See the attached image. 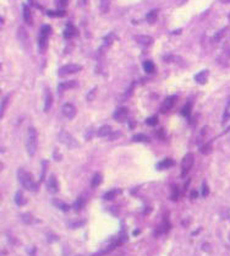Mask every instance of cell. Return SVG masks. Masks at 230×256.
I'll list each match as a JSON object with an SVG mask.
<instances>
[{"label": "cell", "instance_id": "1", "mask_svg": "<svg viewBox=\"0 0 230 256\" xmlns=\"http://www.w3.org/2000/svg\"><path fill=\"white\" fill-rule=\"evenodd\" d=\"M17 178H19V181L21 185L26 190H28V191H37L38 190V184L34 181L32 174L26 172L25 169L20 168L17 170Z\"/></svg>", "mask_w": 230, "mask_h": 256}, {"label": "cell", "instance_id": "2", "mask_svg": "<svg viewBox=\"0 0 230 256\" xmlns=\"http://www.w3.org/2000/svg\"><path fill=\"white\" fill-rule=\"evenodd\" d=\"M38 146V134L34 128H28L27 130V139H26V151L29 157H33L37 151Z\"/></svg>", "mask_w": 230, "mask_h": 256}, {"label": "cell", "instance_id": "3", "mask_svg": "<svg viewBox=\"0 0 230 256\" xmlns=\"http://www.w3.org/2000/svg\"><path fill=\"white\" fill-rule=\"evenodd\" d=\"M51 33V27L49 25H43L40 28V34L38 38V52L44 53L47 50V45H48V38Z\"/></svg>", "mask_w": 230, "mask_h": 256}, {"label": "cell", "instance_id": "4", "mask_svg": "<svg viewBox=\"0 0 230 256\" xmlns=\"http://www.w3.org/2000/svg\"><path fill=\"white\" fill-rule=\"evenodd\" d=\"M193 165V154L188 152L181 160V178H185Z\"/></svg>", "mask_w": 230, "mask_h": 256}, {"label": "cell", "instance_id": "5", "mask_svg": "<svg viewBox=\"0 0 230 256\" xmlns=\"http://www.w3.org/2000/svg\"><path fill=\"white\" fill-rule=\"evenodd\" d=\"M58 137H59V140H60V142H63V144L66 146V147H69V148L79 147V142L76 141L67 131H64V130H61V131L59 133Z\"/></svg>", "mask_w": 230, "mask_h": 256}, {"label": "cell", "instance_id": "6", "mask_svg": "<svg viewBox=\"0 0 230 256\" xmlns=\"http://www.w3.org/2000/svg\"><path fill=\"white\" fill-rule=\"evenodd\" d=\"M81 70H82V66L79 64H67V65H64V66H61L58 70V75L60 77H64V76L71 75V74H76Z\"/></svg>", "mask_w": 230, "mask_h": 256}, {"label": "cell", "instance_id": "7", "mask_svg": "<svg viewBox=\"0 0 230 256\" xmlns=\"http://www.w3.org/2000/svg\"><path fill=\"white\" fill-rule=\"evenodd\" d=\"M61 113H63V115L65 118H67V119L71 120V119H74L75 115H76V108L71 103H65V104L61 105Z\"/></svg>", "mask_w": 230, "mask_h": 256}, {"label": "cell", "instance_id": "8", "mask_svg": "<svg viewBox=\"0 0 230 256\" xmlns=\"http://www.w3.org/2000/svg\"><path fill=\"white\" fill-rule=\"evenodd\" d=\"M127 115H129V110L125 107H121V108H117L115 112H114V115L113 118L117 123H124L127 120Z\"/></svg>", "mask_w": 230, "mask_h": 256}, {"label": "cell", "instance_id": "9", "mask_svg": "<svg viewBox=\"0 0 230 256\" xmlns=\"http://www.w3.org/2000/svg\"><path fill=\"white\" fill-rule=\"evenodd\" d=\"M175 102H176V97H175V96L168 97V98L163 102V104H162V107H161V112H162V113H168V112L174 107Z\"/></svg>", "mask_w": 230, "mask_h": 256}, {"label": "cell", "instance_id": "10", "mask_svg": "<svg viewBox=\"0 0 230 256\" xmlns=\"http://www.w3.org/2000/svg\"><path fill=\"white\" fill-rule=\"evenodd\" d=\"M47 186H48V190L51 194H55L59 191V185H58V180L54 174H51L48 178V181H47Z\"/></svg>", "mask_w": 230, "mask_h": 256}, {"label": "cell", "instance_id": "11", "mask_svg": "<svg viewBox=\"0 0 230 256\" xmlns=\"http://www.w3.org/2000/svg\"><path fill=\"white\" fill-rule=\"evenodd\" d=\"M22 15H23V20L27 25H32L33 23V19H32V14H31V10H29L28 5L23 4L22 5Z\"/></svg>", "mask_w": 230, "mask_h": 256}, {"label": "cell", "instance_id": "12", "mask_svg": "<svg viewBox=\"0 0 230 256\" xmlns=\"http://www.w3.org/2000/svg\"><path fill=\"white\" fill-rule=\"evenodd\" d=\"M53 104V96L48 87L45 88V98H44V112H48Z\"/></svg>", "mask_w": 230, "mask_h": 256}, {"label": "cell", "instance_id": "13", "mask_svg": "<svg viewBox=\"0 0 230 256\" xmlns=\"http://www.w3.org/2000/svg\"><path fill=\"white\" fill-rule=\"evenodd\" d=\"M76 86H77V82H76V81H66V82H61L60 85L58 86V91H59V93H61V92L66 91V90H70V88L76 87Z\"/></svg>", "mask_w": 230, "mask_h": 256}, {"label": "cell", "instance_id": "14", "mask_svg": "<svg viewBox=\"0 0 230 256\" xmlns=\"http://www.w3.org/2000/svg\"><path fill=\"white\" fill-rule=\"evenodd\" d=\"M76 34V28L75 26H72V23H67L66 27H65V31H64V38L65 39H70L72 38Z\"/></svg>", "mask_w": 230, "mask_h": 256}, {"label": "cell", "instance_id": "15", "mask_svg": "<svg viewBox=\"0 0 230 256\" xmlns=\"http://www.w3.org/2000/svg\"><path fill=\"white\" fill-rule=\"evenodd\" d=\"M207 79H208V71L207 70L199 71V73L195 76V81L199 83V85H203V83L207 82Z\"/></svg>", "mask_w": 230, "mask_h": 256}, {"label": "cell", "instance_id": "16", "mask_svg": "<svg viewBox=\"0 0 230 256\" xmlns=\"http://www.w3.org/2000/svg\"><path fill=\"white\" fill-rule=\"evenodd\" d=\"M97 134H98L99 137H107V136L113 134V129H111L109 125H103V126L99 128Z\"/></svg>", "mask_w": 230, "mask_h": 256}, {"label": "cell", "instance_id": "17", "mask_svg": "<svg viewBox=\"0 0 230 256\" xmlns=\"http://www.w3.org/2000/svg\"><path fill=\"white\" fill-rule=\"evenodd\" d=\"M173 165H174V160L172 158H165V159H163L162 162L158 163L157 168L159 170H162V169H168V168H170V167H173Z\"/></svg>", "mask_w": 230, "mask_h": 256}, {"label": "cell", "instance_id": "18", "mask_svg": "<svg viewBox=\"0 0 230 256\" xmlns=\"http://www.w3.org/2000/svg\"><path fill=\"white\" fill-rule=\"evenodd\" d=\"M114 37H115V34L114 33H109V34H107L104 37V39H103V44H102V49H107V48H109V47L113 44V42H114Z\"/></svg>", "mask_w": 230, "mask_h": 256}, {"label": "cell", "instance_id": "19", "mask_svg": "<svg viewBox=\"0 0 230 256\" xmlns=\"http://www.w3.org/2000/svg\"><path fill=\"white\" fill-rule=\"evenodd\" d=\"M136 40H137V43L140 45H142V47H147V45H149L152 43V38L149 37V36H137Z\"/></svg>", "mask_w": 230, "mask_h": 256}, {"label": "cell", "instance_id": "20", "mask_svg": "<svg viewBox=\"0 0 230 256\" xmlns=\"http://www.w3.org/2000/svg\"><path fill=\"white\" fill-rule=\"evenodd\" d=\"M122 191H121V189H114V190H110V191H108V193H105L104 195H103V199L104 200H113L114 197H116L117 195H120Z\"/></svg>", "mask_w": 230, "mask_h": 256}, {"label": "cell", "instance_id": "21", "mask_svg": "<svg viewBox=\"0 0 230 256\" xmlns=\"http://www.w3.org/2000/svg\"><path fill=\"white\" fill-rule=\"evenodd\" d=\"M110 4H111V0H101V3H99V8H101V13L102 14H108L109 13Z\"/></svg>", "mask_w": 230, "mask_h": 256}, {"label": "cell", "instance_id": "22", "mask_svg": "<svg viewBox=\"0 0 230 256\" xmlns=\"http://www.w3.org/2000/svg\"><path fill=\"white\" fill-rule=\"evenodd\" d=\"M15 202H16V205L17 206H23L26 204V200H25V197H23V194H22V191L21 190H19V191H16V194H15Z\"/></svg>", "mask_w": 230, "mask_h": 256}, {"label": "cell", "instance_id": "23", "mask_svg": "<svg viewBox=\"0 0 230 256\" xmlns=\"http://www.w3.org/2000/svg\"><path fill=\"white\" fill-rule=\"evenodd\" d=\"M83 205H85L83 197H82V196H79V197L76 199L75 202H74V210H75L76 212H80V211L82 210V207H83Z\"/></svg>", "mask_w": 230, "mask_h": 256}, {"label": "cell", "instance_id": "24", "mask_svg": "<svg viewBox=\"0 0 230 256\" xmlns=\"http://www.w3.org/2000/svg\"><path fill=\"white\" fill-rule=\"evenodd\" d=\"M157 16H158V10H151L148 14L146 15V21L148 23H153L157 21Z\"/></svg>", "mask_w": 230, "mask_h": 256}, {"label": "cell", "instance_id": "25", "mask_svg": "<svg viewBox=\"0 0 230 256\" xmlns=\"http://www.w3.org/2000/svg\"><path fill=\"white\" fill-rule=\"evenodd\" d=\"M102 174L101 173H96L93 175V178H92V181H91V185H92V188H97V186H99L101 185V183H102Z\"/></svg>", "mask_w": 230, "mask_h": 256}, {"label": "cell", "instance_id": "26", "mask_svg": "<svg viewBox=\"0 0 230 256\" xmlns=\"http://www.w3.org/2000/svg\"><path fill=\"white\" fill-rule=\"evenodd\" d=\"M154 64H153V61H151V60H146L145 63H143V70L146 71L147 74H152L153 71H154Z\"/></svg>", "mask_w": 230, "mask_h": 256}, {"label": "cell", "instance_id": "27", "mask_svg": "<svg viewBox=\"0 0 230 256\" xmlns=\"http://www.w3.org/2000/svg\"><path fill=\"white\" fill-rule=\"evenodd\" d=\"M132 141L133 142H149V137L143 134H137L132 136Z\"/></svg>", "mask_w": 230, "mask_h": 256}, {"label": "cell", "instance_id": "28", "mask_svg": "<svg viewBox=\"0 0 230 256\" xmlns=\"http://www.w3.org/2000/svg\"><path fill=\"white\" fill-rule=\"evenodd\" d=\"M66 14L65 10H56V11H51V10H48L47 11V15L50 16V17H63Z\"/></svg>", "mask_w": 230, "mask_h": 256}, {"label": "cell", "instance_id": "29", "mask_svg": "<svg viewBox=\"0 0 230 256\" xmlns=\"http://www.w3.org/2000/svg\"><path fill=\"white\" fill-rule=\"evenodd\" d=\"M180 113H181V115H182V116L188 118V116H190V113H191V104H190V103H186L185 107L181 109Z\"/></svg>", "mask_w": 230, "mask_h": 256}, {"label": "cell", "instance_id": "30", "mask_svg": "<svg viewBox=\"0 0 230 256\" xmlns=\"http://www.w3.org/2000/svg\"><path fill=\"white\" fill-rule=\"evenodd\" d=\"M54 204L60 208V210L63 211V212H67L69 210H70V206L69 205H66V204H64V202H60V201H54Z\"/></svg>", "mask_w": 230, "mask_h": 256}, {"label": "cell", "instance_id": "31", "mask_svg": "<svg viewBox=\"0 0 230 256\" xmlns=\"http://www.w3.org/2000/svg\"><path fill=\"white\" fill-rule=\"evenodd\" d=\"M21 219H22V222L23 223H26V224H29V223H32V216L29 215V213H22L21 215Z\"/></svg>", "mask_w": 230, "mask_h": 256}, {"label": "cell", "instance_id": "32", "mask_svg": "<svg viewBox=\"0 0 230 256\" xmlns=\"http://www.w3.org/2000/svg\"><path fill=\"white\" fill-rule=\"evenodd\" d=\"M146 123H147V125H149V126H156V125L158 124V116H156V115L149 116L146 120Z\"/></svg>", "mask_w": 230, "mask_h": 256}, {"label": "cell", "instance_id": "33", "mask_svg": "<svg viewBox=\"0 0 230 256\" xmlns=\"http://www.w3.org/2000/svg\"><path fill=\"white\" fill-rule=\"evenodd\" d=\"M201 194H202L203 197H207L208 194H209V188H208V185H207V183H206V181L202 183V191H201Z\"/></svg>", "mask_w": 230, "mask_h": 256}, {"label": "cell", "instance_id": "34", "mask_svg": "<svg viewBox=\"0 0 230 256\" xmlns=\"http://www.w3.org/2000/svg\"><path fill=\"white\" fill-rule=\"evenodd\" d=\"M178 197H179V188L176 186V185H174L173 186V194H172V199L173 201H178Z\"/></svg>", "mask_w": 230, "mask_h": 256}, {"label": "cell", "instance_id": "35", "mask_svg": "<svg viewBox=\"0 0 230 256\" xmlns=\"http://www.w3.org/2000/svg\"><path fill=\"white\" fill-rule=\"evenodd\" d=\"M96 91H97V88H96V87H94V88H92V90L90 91V93H88V94H87V100H88V102H91V100L93 99V97H94V96H93V94H94V93H96Z\"/></svg>", "mask_w": 230, "mask_h": 256}, {"label": "cell", "instance_id": "36", "mask_svg": "<svg viewBox=\"0 0 230 256\" xmlns=\"http://www.w3.org/2000/svg\"><path fill=\"white\" fill-rule=\"evenodd\" d=\"M224 32H225V28H224V29H223V31H219V32H218V33H217V34L214 36V38H213V40H214V42H217V40H219V39H220V37H222V36L224 34Z\"/></svg>", "mask_w": 230, "mask_h": 256}, {"label": "cell", "instance_id": "37", "mask_svg": "<svg viewBox=\"0 0 230 256\" xmlns=\"http://www.w3.org/2000/svg\"><path fill=\"white\" fill-rule=\"evenodd\" d=\"M6 102H8V97H5V98L3 99V102H1V113H0V114H1V116L4 115V110H5V104H6Z\"/></svg>", "mask_w": 230, "mask_h": 256}, {"label": "cell", "instance_id": "38", "mask_svg": "<svg viewBox=\"0 0 230 256\" xmlns=\"http://www.w3.org/2000/svg\"><path fill=\"white\" fill-rule=\"evenodd\" d=\"M54 158H55L56 160H60V159H61V156H60V154H59L58 150H55V151H54Z\"/></svg>", "mask_w": 230, "mask_h": 256}, {"label": "cell", "instance_id": "39", "mask_svg": "<svg viewBox=\"0 0 230 256\" xmlns=\"http://www.w3.org/2000/svg\"><path fill=\"white\" fill-rule=\"evenodd\" d=\"M88 0H79V5L80 6H85V5L87 4Z\"/></svg>", "mask_w": 230, "mask_h": 256}, {"label": "cell", "instance_id": "40", "mask_svg": "<svg viewBox=\"0 0 230 256\" xmlns=\"http://www.w3.org/2000/svg\"><path fill=\"white\" fill-rule=\"evenodd\" d=\"M190 196H191V199H196V197H197V196H198V194H197L196 191H192Z\"/></svg>", "mask_w": 230, "mask_h": 256}, {"label": "cell", "instance_id": "41", "mask_svg": "<svg viewBox=\"0 0 230 256\" xmlns=\"http://www.w3.org/2000/svg\"><path fill=\"white\" fill-rule=\"evenodd\" d=\"M129 124H130V125H129V126H130V129H133V128H135V121L130 120V123H129Z\"/></svg>", "mask_w": 230, "mask_h": 256}, {"label": "cell", "instance_id": "42", "mask_svg": "<svg viewBox=\"0 0 230 256\" xmlns=\"http://www.w3.org/2000/svg\"><path fill=\"white\" fill-rule=\"evenodd\" d=\"M140 233V230H136V232H133V235H137Z\"/></svg>", "mask_w": 230, "mask_h": 256}, {"label": "cell", "instance_id": "43", "mask_svg": "<svg viewBox=\"0 0 230 256\" xmlns=\"http://www.w3.org/2000/svg\"><path fill=\"white\" fill-rule=\"evenodd\" d=\"M223 3H230V0H222Z\"/></svg>", "mask_w": 230, "mask_h": 256}]
</instances>
